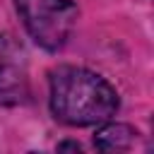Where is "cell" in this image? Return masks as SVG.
Here are the masks:
<instances>
[{
  "instance_id": "obj_1",
  "label": "cell",
  "mask_w": 154,
  "mask_h": 154,
  "mask_svg": "<svg viewBox=\"0 0 154 154\" xmlns=\"http://www.w3.org/2000/svg\"><path fill=\"white\" fill-rule=\"evenodd\" d=\"M51 111L67 125H96L118 111V94L101 75L63 65L51 72Z\"/></svg>"
},
{
  "instance_id": "obj_2",
  "label": "cell",
  "mask_w": 154,
  "mask_h": 154,
  "mask_svg": "<svg viewBox=\"0 0 154 154\" xmlns=\"http://www.w3.org/2000/svg\"><path fill=\"white\" fill-rule=\"evenodd\" d=\"M17 12L31 38L46 51H60L77 22V7L70 0H14Z\"/></svg>"
},
{
  "instance_id": "obj_3",
  "label": "cell",
  "mask_w": 154,
  "mask_h": 154,
  "mask_svg": "<svg viewBox=\"0 0 154 154\" xmlns=\"http://www.w3.org/2000/svg\"><path fill=\"white\" fill-rule=\"evenodd\" d=\"M26 96L29 77L24 51L10 34H0V103H22Z\"/></svg>"
},
{
  "instance_id": "obj_4",
  "label": "cell",
  "mask_w": 154,
  "mask_h": 154,
  "mask_svg": "<svg viewBox=\"0 0 154 154\" xmlns=\"http://www.w3.org/2000/svg\"><path fill=\"white\" fill-rule=\"evenodd\" d=\"M135 137H137V132L130 125L111 123V125H106V128H101L96 132L94 144L101 152H125V149H130V144L135 142Z\"/></svg>"
},
{
  "instance_id": "obj_5",
  "label": "cell",
  "mask_w": 154,
  "mask_h": 154,
  "mask_svg": "<svg viewBox=\"0 0 154 154\" xmlns=\"http://www.w3.org/2000/svg\"><path fill=\"white\" fill-rule=\"evenodd\" d=\"M58 149H77V152H79L82 147H79V144H75V142H63V144H60Z\"/></svg>"
}]
</instances>
